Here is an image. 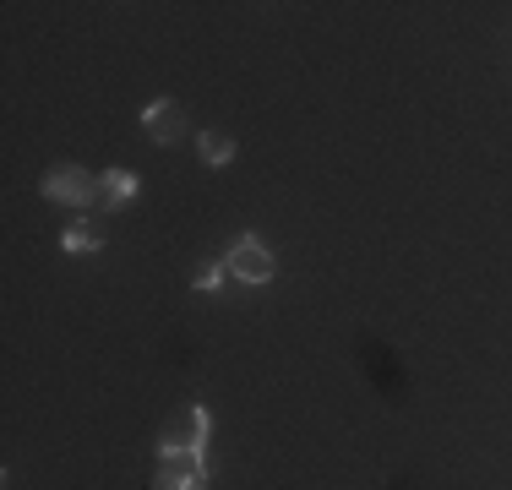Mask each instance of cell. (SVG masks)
I'll return each instance as SVG.
<instances>
[{
  "label": "cell",
  "instance_id": "obj_2",
  "mask_svg": "<svg viewBox=\"0 0 512 490\" xmlns=\"http://www.w3.org/2000/svg\"><path fill=\"white\" fill-rule=\"evenodd\" d=\"M207 436H213V414L207 409H180L175 420L158 436V458H186V452H207Z\"/></svg>",
  "mask_w": 512,
  "mask_h": 490
},
{
  "label": "cell",
  "instance_id": "obj_5",
  "mask_svg": "<svg viewBox=\"0 0 512 490\" xmlns=\"http://www.w3.org/2000/svg\"><path fill=\"white\" fill-rule=\"evenodd\" d=\"M142 131H148L153 142H164V147H175V142H186V131H191V120H186V109L175 104V98H153L148 109H142Z\"/></svg>",
  "mask_w": 512,
  "mask_h": 490
},
{
  "label": "cell",
  "instance_id": "obj_9",
  "mask_svg": "<svg viewBox=\"0 0 512 490\" xmlns=\"http://www.w3.org/2000/svg\"><path fill=\"white\" fill-rule=\"evenodd\" d=\"M224 273H229V267H224V262H202V267H197V273H191V289H202V294H213L218 284H224Z\"/></svg>",
  "mask_w": 512,
  "mask_h": 490
},
{
  "label": "cell",
  "instance_id": "obj_4",
  "mask_svg": "<svg viewBox=\"0 0 512 490\" xmlns=\"http://www.w3.org/2000/svg\"><path fill=\"white\" fill-rule=\"evenodd\" d=\"M153 490H207V452H186V458H158Z\"/></svg>",
  "mask_w": 512,
  "mask_h": 490
},
{
  "label": "cell",
  "instance_id": "obj_7",
  "mask_svg": "<svg viewBox=\"0 0 512 490\" xmlns=\"http://www.w3.org/2000/svg\"><path fill=\"white\" fill-rule=\"evenodd\" d=\"M60 245L88 256V251H99V245H104V235H99V224H88V218H71V224L60 229Z\"/></svg>",
  "mask_w": 512,
  "mask_h": 490
},
{
  "label": "cell",
  "instance_id": "obj_8",
  "mask_svg": "<svg viewBox=\"0 0 512 490\" xmlns=\"http://www.w3.org/2000/svg\"><path fill=\"white\" fill-rule=\"evenodd\" d=\"M197 153H202V164H207V169H224L229 158H235V137H229V131H202Z\"/></svg>",
  "mask_w": 512,
  "mask_h": 490
},
{
  "label": "cell",
  "instance_id": "obj_1",
  "mask_svg": "<svg viewBox=\"0 0 512 490\" xmlns=\"http://www.w3.org/2000/svg\"><path fill=\"white\" fill-rule=\"evenodd\" d=\"M39 191L60 207H99V175H88L82 164H55L44 169Z\"/></svg>",
  "mask_w": 512,
  "mask_h": 490
},
{
  "label": "cell",
  "instance_id": "obj_3",
  "mask_svg": "<svg viewBox=\"0 0 512 490\" xmlns=\"http://www.w3.org/2000/svg\"><path fill=\"white\" fill-rule=\"evenodd\" d=\"M224 267H229V278H240V284H273V273H278V256L267 251L262 240L240 235V240H229V251H224Z\"/></svg>",
  "mask_w": 512,
  "mask_h": 490
},
{
  "label": "cell",
  "instance_id": "obj_6",
  "mask_svg": "<svg viewBox=\"0 0 512 490\" xmlns=\"http://www.w3.org/2000/svg\"><path fill=\"white\" fill-rule=\"evenodd\" d=\"M137 191H142V180H137V169H104L99 175V207H126V202H137Z\"/></svg>",
  "mask_w": 512,
  "mask_h": 490
}]
</instances>
